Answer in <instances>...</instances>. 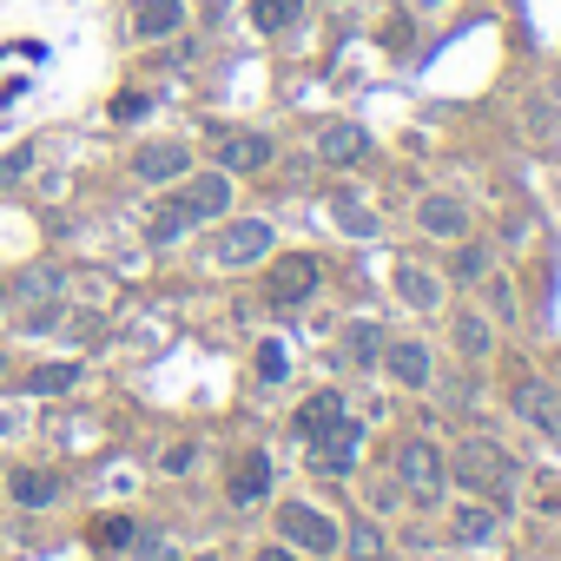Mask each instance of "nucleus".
<instances>
[{
  "label": "nucleus",
  "instance_id": "obj_40",
  "mask_svg": "<svg viewBox=\"0 0 561 561\" xmlns=\"http://www.w3.org/2000/svg\"><path fill=\"white\" fill-rule=\"evenodd\" d=\"M0 311H8V291H0Z\"/></svg>",
  "mask_w": 561,
  "mask_h": 561
},
{
  "label": "nucleus",
  "instance_id": "obj_12",
  "mask_svg": "<svg viewBox=\"0 0 561 561\" xmlns=\"http://www.w3.org/2000/svg\"><path fill=\"white\" fill-rule=\"evenodd\" d=\"M515 416H522V423H535L541 436H561V397H554L548 383H535V377H522V383H515Z\"/></svg>",
  "mask_w": 561,
  "mask_h": 561
},
{
  "label": "nucleus",
  "instance_id": "obj_26",
  "mask_svg": "<svg viewBox=\"0 0 561 561\" xmlns=\"http://www.w3.org/2000/svg\"><path fill=\"white\" fill-rule=\"evenodd\" d=\"M331 211H337V225H344L351 238H377V211H364L351 192H337V198H331Z\"/></svg>",
  "mask_w": 561,
  "mask_h": 561
},
{
  "label": "nucleus",
  "instance_id": "obj_16",
  "mask_svg": "<svg viewBox=\"0 0 561 561\" xmlns=\"http://www.w3.org/2000/svg\"><path fill=\"white\" fill-rule=\"evenodd\" d=\"M397 291H403V305L436 311V305H443V277H436V271H423V264H397Z\"/></svg>",
  "mask_w": 561,
  "mask_h": 561
},
{
  "label": "nucleus",
  "instance_id": "obj_5",
  "mask_svg": "<svg viewBox=\"0 0 561 561\" xmlns=\"http://www.w3.org/2000/svg\"><path fill=\"white\" fill-rule=\"evenodd\" d=\"M277 238H271V225L264 218H238V225H225L218 231V264L225 271H244V264H264V251H271Z\"/></svg>",
  "mask_w": 561,
  "mask_h": 561
},
{
  "label": "nucleus",
  "instance_id": "obj_6",
  "mask_svg": "<svg viewBox=\"0 0 561 561\" xmlns=\"http://www.w3.org/2000/svg\"><path fill=\"white\" fill-rule=\"evenodd\" d=\"M357 449H364V423H337V430H324V436H311V469H324V476H351L357 469Z\"/></svg>",
  "mask_w": 561,
  "mask_h": 561
},
{
  "label": "nucleus",
  "instance_id": "obj_3",
  "mask_svg": "<svg viewBox=\"0 0 561 561\" xmlns=\"http://www.w3.org/2000/svg\"><path fill=\"white\" fill-rule=\"evenodd\" d=\"M277 528H285V541L305 548V554H331L344 541V528L324 508H311V502H285V508H277Z\"/></svg>",
  "mask_w": 561,
  "mask_h": 561
},
{
  "label": "nucleus",
  "instance_id": "obj_19",
  "mask_svg": "<svg viewBox=\"0 0 561 561\" xmlns=\"http://www.w3.org/2000/svg\"><path fill=\"white\" fill-rule=\"evenodd\" d=\"M383 344H390V337H383L370 318H351V324H344V357H351V364H377Z\"/></svg>",
  "mask_w": 561,
  "mask_h": 561
},
{
  "label": "nucleus",
  "instance_id": "obj_7",
  "mask_svg": "<svg viewBox=\"0 0 561 561\" xmlns=\"http://www.w3.org/2000/svg\"><path fill=\"white\" fill-rule=\"evenodd\" d=\"M179 205L205 225V218H225L231 211V172H192L185 179V192H179Z\"/></svg>",
  "mask_w": 561,
  "mask_h": 561
},
{
  "label": "nucleus",
  "instance_id": "obj_38",
  "mask_svg": "<svg viewBox=\"0 0 561 561\" xmlns=\"http://www.w3.org/2000/svg\"><path fill=\"white\" fill-rule=\"evenodd\" d=\"M0 383H8V357H0Z\"/></svg>",
  "mask_w": 561,
  "mask_h": 561
},
{
  "label": "nucleus",
  "instance_id": "obj_23",
  "mask_svg": "<svg viewBox=\"0 0 561 561\" xmlns=\"http://www.w3.org/2000/svg\"><path fill=\"white\" fill-rule=\"evenodd\" d=\"M495 528H502V515H495L489 502H476V495H469V508H456V535H462V541H476V548H482V541H495Z\"/></svg>",
  "mask_w": 561,
  "mask_h": 561
},
{
  "label": "nucleus",
  "instance_id": "obj_33",
  "mask_svg": "<svg viewBox=\"0 0 561 561\" xmlns=\"http://www.w3.org/2000/svg\"><path fill=\"white\" fill-rule=\"evenodd\" d=\"M489 311H495V318H515V291L502 285V277H489Z\"/></svg>",
  "mask_w": 561,
  "mask_h": 561
},
{
  "label": "nucleus",
  "instance_id": "obj_35",
  "mask_svg": "<svg viewBox=\"0 0 561 561\" xmlns=\"http://www.w3.org/2000/svg\"><path fill=\"white\" fill-rule=\"evenodd\" d=\"M146 106H152V100H146V93H126V100H113V119H139V113H146Z\"/></svg>",
  "mask_w": 561,
  "mask_h": 561
},
{
  "label": "nucleus",
  "instance_id": "obj_18",
  "mask_svg": "<svg viewBox=\"0 0 561 561\" xmlns=\"http://www.w3.org/2000/svg\"><path fill=\"white\" fill-rule=\"evenodd\" d=\"M192 225H198V218H192V211L179 205V192H172V198H165V205L146 218V238H152V244H172V238H185Z\"/></svg>",
  "mask_w": 561,
  "mask_h": 561
},
{
  "label": "nucleus",
  "instance_id": "obj_31",
  "mask_svg": "<svg viewBox=\"0 0 561 561\" xmlns=\"http://www.w3.org/2000/svg\"><path fill=\"white\" fill-rule=\"evenodd\" d=\"M34 172V146H14L8 159H0V185H14V179H27Z\"/></svg>",
  "mask_w": 561,
  "mask_h": 561
},
{
  "label": "nucleus",
  "instance_id": "obj_17",
  "mask_svg": "<svg viewBox=\"0 0 561 561\" xmlns=\"http://www.w3.org/2000/svg\"><path fill=\"white\" fill-rule=\"evenodd\" d=\"M60 291H67V271H60V264H27V271H21V298H27V305H54Z\"/></svg>",
  "mask_w": 561,
  "mask_h": 561
},
{
  "label": "nucleus",
  "instance_id": "obj_2",
  "mask_svg": "<svg viewBox=\"0 0 561 561\" xmlns=\"http://www.w3.org/2000/svg\"><path fill=\"white\" fill-rule=\"evenodd\" d=\"M397 482L430 508V502H443V489H449V456H443L436 443H423V436H416V443H403V449H397Z\"/></svg>",
  "mask_w": 561,
  "mask_h": 561
},
{
  "label": "nucleus",
  "instance_id": "obj_29",
  "mask_svg": "<svg viewBox=\"0 0 561 561\" xmlns=\"http://www.w3.org/2000/svg\"><path fill=\"white\" fill-rule=\"evenodd\" d=\"M456 277H462V285L489 277V244H469V238H456Z\"/></svg>",
  "mask_w": 561,
  "mask_h": 561
},
{
  "label": "nucleus",
  "instance_id": "obj_25",
  "mask_svg": "<svg viewBox=\"0 0 561 561\" xmlns=\"http://www.w3.org/2000/svg\"><path fill=\"white\" fill-rule=\"evenodd\" d=\"M73 383H80V364H41V370H27V390L34 397H60Z\"/></svg>",
  "mask_w": 561,
  "mask_h": 561
},
{
  "label": "nucleus",
  "instance_id": "obj_10",
  "mask_svg": "<svg viewBox=\"0 0 561 561\" xmlns=\"http://www.w3.org/2000/svg\"><path fill=\"white\" fill-rule=\"evenodd\" d=\"M370 152V133L357 126V119H331V126H318V159L324 165H357Z\"/></svg>",
  "mask_w": 561,
  "mask_h": 561
},
{
  "label": "nucleus",
  "instance_id": "obj_37",
  "mask_svg": "<svg viewBox=\"0 0 561 561\" xmlns=\"http://www.w3.org/2000/svg\"><path fill=\"white\" fill-rule=\"evenodd\" d=\"M257 561H298V548H291V541H285V548H264Z\"/></svg>",
  "mask_w": 561,
  "mask_h": 561
},
{
  "label": "nucleus",
  "instance_id": "obj_13",
  "mask_svg": "<svg viewBox=\"0 0 561 561\" xmlns=\"http://www.w3.org/2000/svg\"><path fill=\"white\" fill-rule=\"evenodd\" d=\"M271 165V139L264 133H231L218 146V172H264Z\"/></svg>",
  "mask_w": 561,
  "mask_h": 561
},
{
  "label": "nucleus",
  "instance_id": "obj_34",
  "mask_svg": "<svg viewBox=\"0 0 561 561\" xmlns=\"http://www.w3.org/2000/svg\"><path fill=\"white\" fill-rule=\"evenodd\" d=\"M119 541H133V522H119V515L100 522V548H119Z\"/></svg>",
  "mask_w": 561,
  "mask_h": 561
},
{
  "label": "nucleus",
  "instance_id": "obj_11",
  "mask_svg": "<svg viewBox=\"0 0 561 561\" xmlns=\"http://www.w3.org/2000/svg\"><path fill=\"white\" fill-rule=\"evenodd\" d=\"M416 225H423L430 238H449V244H456V238H469V205L449 198V192H430V198L416 205Z\"/></svg>",
  "mask_w": 561,
  "mask_h": 561
},
{
  "label": "nucleus",
  "instance_id": "obj_36",
  "mask_svg": "<svg viewBox=\"0 0 561 561\" xmlns=\"http://www.w3.org/2000/svg\"><path fill=\"white\" fill-rule=\"evenodd\" d=\"M192 456H198V449H192V443H179V449H165V469L179 476V469H192Z\"/></svg>",
  "mask_w": 561,
  "mask_h": 561
},
{
  "label": "nucleus",
  "instance_id": "obj_4",
  "mask_svg": "<svg viewBox=\"0 0 561 561\" xmlns=\"http://www.w3.org/2000/svg\"><path fill=\"white\" fill-rule=\"evenodd\" d=\"M318 285H324V264L311 251H285L271 264V305H305L318 298Z\"/></svg>",
  "mask_w": 561,
  "mask_h": 561
},
{
  "label": "nucleus",
  "instance_id": "obj_20",
  "mask_svg": "<svg viewBox=\"0 0 561 561\" xmlns=\"http://www.w3.org/2000/svg\"><path fill=\"white\" fill-rule=\"evenodd\" d=\"M337 423H344V397H337V390H318V397L298 410V430H305V436H324V430H337Z\"/></svg>",
  "mask_w": 561,
  "mask_h": 561
},
{
  "label": "nucleus",
  "instance_id": "obj_27",
  "mask_svg": "<svg viewBox=\"0 0 561 561\" xmlns=\"http://www.w3.org/2000/svg\"><path fill=\"white\" fill-rule=\"evenodd\" d=\"M528 495H535V508H541L548 522H561V469H535V476H528Z\"/></svg>",
  "mask_w": 561,
  "mask_h": 561
},
{
  "label": "nucleus",
  "instance_id": "obj_22",
  "mask_svg": "<svg viewBox=\"0 0 561 561\" xmlns=\"http://www.w3.org/2000/svg\"><path fill=\"white\" fill-rule=\"evenodd\" d=\"M54 495H60V476H54V469H21V476H14V502H21V508H47Z\"/></svg>",
  "mask_w": 561,
  "mask_h": 561
},
{
  "label": "nucleus",
  "instance_id": "obj_9",
  "mask_svg": "<svg viewBox=\"0 0 561 561\" xmlns=\"http://www.w3.org/2000/svg\"><path fill=\"white\" fill-rule=\"evenodd\" d=\"M133 172H139L146 185H165V179H185V172H192V152H185V139H152V146H139Z\"/></svg>",
  "mask_w": 561,
  "mask_h": 561
},
{
  "label": "nucleus",
  "instance_id": "obj_1",
  "mask_svg": "<svg viewBox=\"0 0 561 561\" xmlns=\"http://www.w3.org/2000/svg\"><path fill=\"white\" fill-rule=\"evenodd\" d=\"M449 482H456V489H469L476 502H515V482H522V469H515V456H508L502 443H482V436H469V443L449 456Z\"/></svg>",
  "mask_w": 561,
  "mask_h": 561
},
{
  "label": "nucleus",
  "instance_id": "obj_24",
  "mask_svg": "<svg viewBox=\"0 0 561 561\" xmlns=\"http://www.w3.org/2000/svg\"><path fill=\"white\" fill-rule=\"evenodd\" d=\"M489 344H495V337H489V318H476V311H456V351H462L469 364H482V357H489Z\"/></svg>",
  "mask_w": 561,
  "mask_h": 561
},
{
  "label": "nucleus",
  "instance_id": "obj_30",
  "mask_svg": "<svg viewBox=\"0 0 561 561\" xmlns=\"http://www.w3.org/2000/svg\"><path fill=\"white\" fill-rule=\"evenodd\" d=\"M133 561H179L165 535H133Z\"/></svg>",
  "mask_w": 561,
  "mask_h": 561
},
{
  "label": "nucleus",
  "instance_id": "obj_28",
  "mask_svg": "<svg viewBox=\"0 0 561 561\" xmlns=\"http://www.w3.org/2000/svg\"><path fill=\"white\" fill-rule=\"evenodd\" d=\"M344 548H351V561H383V548H390V541H383V528H377V522H357V528L344 535Z\"/></svg>",
  "mask_w": 561,
  "mask_h": 561
},
{
  "label": "nucleus",
  "instance_id": "obj_15",
  "mask_svg": "<svg viewBox=\"0 0 561 561\" xmlns=\"http://www.w3.org/2000/svg\"><path fill=\"white\" fill-rule=\"evenodd\" d=\"M264 489H271V456H264V449L238 456V469H231V502L251 508V502H264Z\"/></svg>",
  "mask_w": 561,
  "mask_h": 561
},
{
  "label": "nucleus",
  "instance_id": "obj_39",
  "mask_svg": "<svg viewBox=\"0 0 561 561\" xmlns=\"http://www.w3.org/2000/svg\"><path fill=\"white\" fill-rule=\"evenodd\" d=\"M416 8H443V0H416Z\"/></svg>",
  "mask_w": 561,
  "mask_h": 561
},
{
  "label": "nucleus",
  "instance_id": "obj_8",
  "mask_svg": "<svg viewBox=\"0 0 561 561\" xmlns=\"http://www.w3.org/2000/svg\"><path fill=\"white\" fill-rule=\"evenodd\" d=\"M383 370H390L403 390H430V383H436V357H430L416 337H397V344H383Z\"/></svg>",
  "mask_w": 561,
  "mask_h": 561
},
{
  "label": "nucleus",
  "instance_id": "obj_32",
  "mask_svg": "<svg viewBox=\"0 0 561 561\" xmlns=\"http://www.w3.org/2000/svg\"><path fill=\"white\" fill-rule=\"evenodd\" d=\"M257 377H264V383L285 377V344H264V351H257Z\"/></svg>",
  "mask_w": 561,
  "mask_h": 561
},
{
  "label": "nucleus",
  "instance_id": "obj_14",
  "mask_svg": "<svg viewBox=\"0 0 561 561\" xmlns=\"http://www.w3.org/2000/svg\"><path fill=\"white\" fill-rule=\"evenodd\" d=\"M185 27V0H139V14H133V34L139 41H165Z\"/></svg>",
  "mask_w": 561,
  "mask_h": 561
},
{
  "label": "nucleus",
  "instance_id": "obj_21",
  "mask_svg": "<svg viewBox=\"0 0 561 561\" xmlns=\"http://www.w3.org/2000/svg\"><path fill=\"white\" fill-rule=\"evenodd\" d=\"M298 14H305V0H251L257 34H285V27H298Z\"/></svg>",
  "mask_w": 561,
  "mask_h": 561
}]
</instances>
